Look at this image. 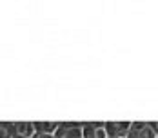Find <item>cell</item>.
<instances>
[{
  "instance_id": "4",
  "label": "cell",
  "mask_w": 158,
  "mask_h": 138,
  "mask_svg": "<svg viewBox=\"0 0 158 138\" xmlns=\"http://www.w3.org/2000/svg\"><path fill=\"white\" fill-rule=\"evenodd\" d=\"M36 135L38 133H36L35 122H27V120L16 122V136L18 138H35Z\"/></svg>"
},
{
  "instance_id": "1",
  "label": "cell",
  "mask_w": 158,
  "mask_h": 138,
  "mask_svg": "<svg viewBox=\"0 0 158 138\" xmlns=\"http://www.w3.org/2000/svg\"><path fill=\"white\" fill-rule=\"evenodd\" d=\"M53 138H84V122H60Z\"/></svg>"
},
{
  "instance_id": "2",
  "label": "cell",
  "mask_w": 158,
  "mask_h": 138,
  "mask_svg": "<svg viewBox=\"0 0 158 138\" xmlns=\"http://www.w3.org/2000/svg\"><path fill=\"white\" fill-rule=\"evenodd\" d=\"M131 125L133 122H106V129H107V135L109 138H127L129 131H131Z\"/></svg>"
},
{
  "instance_id": "5",
  "label": "cell",
  "mask_w": 158,
  "mask_h": 138,
  "mask_svg": "<svg viewBox=\"0 0 158 138\" xmlns=\"http://www.w3.org/2000/svg\"><path fill=\"white\" fill-rule=\"evenodd\" d=\"M35 125H36V133L38 135L55 136L56 129L60 127V122H35Z\"/></svg>"
},
{
  "instance_id": "8",
  "label": "cell",
  "mask_w": 158,
  "mask_h": 138,
  "mask_svg": "<svg viewBox=\"0 0 158 138\" xmlns=\"http://www.w3.org/2000/svg\"><path fill=\"white\" fill-rule=\"evenodd\" d=\"M35 138H53V136H48V135H36Z\"/></svg>"
},
{
  "instance_id": "6",
  "label": "cell",
  "mask_w": 158,
  "mask_h": 138,
  "mask_svg": "<svg viewBox=\"0 0 158 138\" xmlns=\"http://www.w3.org/2000/svg\"><path fill=\"white\" fill-rule=\"evenodd\" d=\"M0 138H18L16 136V122H0Z\"/></svg>"
},
{
  "instance_id": "7",
  "label": "cell",
  "mask_w": 158,
  "mask_h": 138,
  "mask_svg": "<svg viewBox=\"0 0 158 138\" xmlns=\"http://www.w3.org/2000/svg\"><path fill=\"white\" fill-rule=\"evenodd\" d=\"M149 123L153 125V129H155V131H156V133H158V122H149Z\"/></svg>"
},
{
  "instance_id": "3",
  "label": "cell",
  "mask_w": 158,
  "mask_h": 138,
  "mask_svg": "<svg viewBox=\"0 0 158 138\" xmlns=\"http://www.w3.org/2000/svg\"><path fill=\"white\" fill-rule=\"evenodd\" d=\"M84 138H109L106 122H84Z\"/></svg>"
}]
</instances>
